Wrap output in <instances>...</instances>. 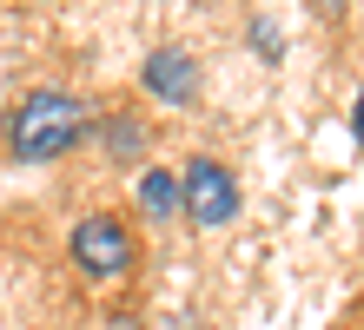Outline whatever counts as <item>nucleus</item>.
I'll return each mask as SVG.
<instances>
[{"mask_svg": "<svg viewBox=\"0 0 364 330\" xmlns=\"http://www.w3.org/2000/svg\"><path fill=\"white\" fill-rule=\"evenodd\" d=\"M87 139V106L67 86H33L27 99L7 113V152L20 165H53Z\"/></svg>", "mask_w": 364, "mask_h": 330, "instance_id": "f257e3e1", "label": "nucleus"}, {"mask_svg": "<svg viewBox=\"0 0 364 330\" xmlns=\"http://www.w3.org/2000/svg\"><path fill=\"white\" fill-rule=\"evenodd\" d=\"M67 251H73V264H80L93 284H113V277H126V271L139 264V238H133V225H126L119 211H87V218L73 225Z\"/></svg>", "mask_w": 364, "mask_h": 330, "instance_id": "f03ea898", "label": "nucleus"}, {"mask_svg": "<svg viewBox=\"0 0 364 330\" xmlns=\"http://www.w3.org/2000/svg\"><path fill=\"white\" fill-rule=\"evenodd\" d=\"M179 211L192 218L199 231H219L239 218V179H232V165L219 159H192L179 172Z\"/></svg>", "mask_w": 364, "mask_h": 330, "instance_id": "7ed1b4c3", "label": "nucleus"}, {"mask_svg": "<svg viewBox=\"0 0 364 330\" xmlns=\"http://www.w3.org/2000/svg\"><path fill=\"white\" fill-rule=\"evenodd\" d=\"M139 86H146L159 106H192V99H199V60H192L186 47H159L153 60H146Z\"/></svg>", "mask_w": 364, "mask_h": 330, "instance_id": "20e7f679", "label": "nucleus"}, {"mask_svg": "<svg viewBox=\"0 0 364 330\" xmlns=\"http://www.w3.org/2000/svg\"><path fill=\"white\" fill-rule=\"evenodd\" d=\"M100 145H106V159H146V126L133 119V113H106V126H100Z\"/></svg>", "mask_w": 364, "mask_h": 330, "instance_id": "39448f33", "label": "nucleus"}, {"mask_svg": "<svg viewBox=\"0 0 364 330\" xmlns=\"http://www.w3.org/2000/svg\"><path fill=\"white\" fill-rule=\"evenodd\" d=\"M139 211H146V218H173V211H179V172L146 165V172H139Z\"/></svg>", "mask_w": 364, "mask_h": 330, "instance_id": "423d86ee", "label": "nucleus"}, {"mask_svg": "<svg viewBox=\"0 0 364 330\" xmlns=\"http://www.w3.org/2000/svg\"><path fill=\"white\" fill-rule=\"evenodd\" d=\"M252 47H259L265 60H278V27L272 20H252Z\"/></svg>", "mask_w": 364, "mask_h": 330, "instance_id": "0eeeda50", "label": "nucleus"}, {"mask_svg": "<svg viewBox=\"0 0 364 330\" xmlns=\"http://www.w3.org/2000/svg\"><path fill=\"white\" fill-rule=\"evenodd\" d=\"M351 139L364 145V93H358V106H351Z\"/></svg>", "mask_w": 364, "mask_h": 330, "instance_id": "6e6552de", "label": "nucleus"}, {"mask_svg": "<svg viewBox=\"0 0 364 330\" xmlns=\"http://www.w3.org/2000/svg\"><path fill=\"white\" fill-rule=\"evenodd\" d=\"M311 7H325V13H338V7H345V0H311Z\"/></svg>", "mask_w": 364, "mask_h": 330, "instance_id": "1a4fd4ad", "label": "nucleus"}]
</instances>
